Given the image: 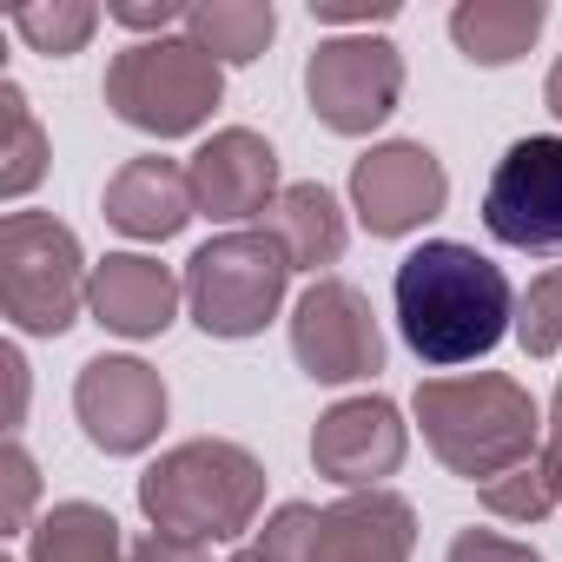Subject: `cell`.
Here are the masks:
<instances>
[{
    "mask_svg": "<svg viewBox=\"0 0 562 562\" xmlns=\"http://www.w3.org/2000/svg\"><path fill=\"white\" fill-rule=\"evenodd\" d=\"M542 21H549L542 0H463V8L450 14V41L476 67H509V60L529 54Z\"/></svg>",
    "mask_w": 562,
    "mask_h": 562,
    "instance_id": "obj_18",
    "label": "cell"
},
{
    "mask_svg": "<svg viewBox=\"0 0 562 562\" xmlns=\"http://www.w3.org/2000/svg\"><path fill=\"white\" fill-rule=\"evenodd\" d=\"M8 476H14V509H8V522L21 529V516H27V496H34V463H27V450H21V443H8Z\"/></svg>",
    "mask_w": 562,
    "mask_h": 562,
    "instance_id": "obj_31",
    "label": "cell"
},
{
    "mask_svg": "<svg viewBox=\"0 0 562 562\" xmlns=\"http://www.w3.org/2000/svg\"><path fill=\"white\" fill-rule=\"evenodd\" d=\"M292 258L265 225L258 232H225L192 251L186 265V305L212 338H258L271 312L285 305Z\"/></svg>",
    "mask_w": 562,
    "mask_h": 562,
    "instance_id": "obj_6",
    "label": "cell"
},
{
    "mask_svg": "<svg viewBox=\"0 0 562 562\" xmlns=\"http://www.w3.org/2000/svg\"><path fill=\"white\" fill-rule=\"evenodd\" d=\"M411 542H417L411 503L391 490H358V496L318 509L305 562H411Z\"/></svg>",
    "mask_w": 562,
    "mask_h": 562,
    "instance_id": "obj_14",
    "label": "cell"
},
{
    "mask_svg": "<svg viewBox=\"0 0 562 562\" xmlns=\"http://www.w3.org/2000/svg\"><path fill=\"white\" fill-rule=\"evenodd\" d=\"M391 299H397V331L404 345L430 364V371H457L476 364L503 345L509 318H516V292L496 258H483L463 238H424L397 278H391Z\"/></svg>",
    "mask_w": 562,
    "mask_h": 562,
    "instance_id": "obj_1",
    "label": "cell"
},
{
    "mask_svg": "<svg viewBox=\"0 0 562 562\" xmlns=\"http://www.w3.org/2000/svg\"><path fill=\"white\" fill-rule=\"evenodd\" d=\"M483 225L509 251H562V133H529L496 159Z\"/></svg>",
    "mask_w": 562,
    "mask_h": 562,
    "instance_id": "obj_8",
    "label": "cell"
},
{
    "mask_svg": "<svg viewBox=\"0 0 562 562\" xmlns=\"http://www.w3.org/2000/svg\"><path fill=\"white\" fill-rule=\"evenodd\" d=\"M258 225L285 245L292 271H325V265H338V258H345V238H351V225H345V212H338V199H331L325 186H285Z\"/></svg>",
    "mask_w": 562,
    "mask_h": 562,
    "instance_id": "obj_17",
    "label": "cell"
},
{
    "mask_svg": "<svg viewBox=\"0 0 562 562\" xmlns=\"http://www.w3.org/2000/svg\"><path fill=\"white\" fill-rule=\"evenodd\" d=\"M87 265H80V238L47 218V212H8L0 225V305L8 318L34 338H60L80 305H87Z\"/></svg>",
    "mask_w": 562,
    "mask_h": 562,
    "instance_id": "obj_5",
    "label": "cell"
},
{
    "mask_svg": "<svg viewBox=\"0 0 562 562\" xmlns=\"http://www.w3.org/2000/svg\"><path fill=\"white\" fill-rule=\"evenodd\" d=\"M397 8H331V0H312V21H325V27H378Z\"/></svg>",
    "mask_w": 562,
    "mask_h": 562,
    "instance_id": "obj_30",
    "label": "cell"
},
{
    "mask_svg": "<svg viewBox=\"0 0 562 562\" xmlns=\"http://www.w3.org/2000/svg\"><path fill=\"white\" fill-rule=\"evenodd\" d=\"M292 358L318 384H351L384 371V331L371 318V299L345 278H318L292 312Z\"/></svg>",
    "mask_w": 562,
    "mask_h": 562,
    "instance_id": "obj_9",
    "label": "cell"
},
{
    "mask_svg": "<svg viewBox=\"0 0 562 562\" xmlns=\"http://www.w3.org/2000/svg\"><path fill=\"white\" fill-rule=\"evenodd\" d=\"M450 562H542V555L522 549V542H509V536H496V529H463L450 542Z\"/></svg>",
    "mask_w": 562,
    "mask_h": 562,
    "instance_id": "obj_26",
    "label": "cell"
},
{
    "mask_svg": "<svg viewBox=\"0 0 562 562\" xmlns=\"http://www.w3.org/2000/svg\"><path fill=\"white\" fill-rule=\"evenodd\" d=\"M0 120H8V133H0V159H8V166H0V192H8V199H21L34 179H41V126H34V113H27V93L8 80V87H0Z\"/></svg>",
    "mask_w": 562,
    "mask_h": 562,
    "instance_id": "obj_21",
    "label": "cell"
},
{
    "mask_svg": "<svg viewBox=\"0 0 562 562\" xmlns=\"http://www.w3.org/2000/svg\"><path fill=\"white\" fill-rule=\"evenodd\" d=\"M93 27H100V8H87V0H74V8H21V14H14V34H21L34 54H47V60L80 54Z\"/></svg>",
    "mask_w": 562,
    "mask_h": 562,
    "instance_id": "obj_22",
    "label": "cell"
},
{
    "mask_svg": "<svg viewBox=\"0 0 562 562\" xmlns=\"http://www.w3.org/2000/svg\"><path fill=\"white\" fill-rule=\"evenodd\" d=\"M351 205H358L371 238H404V232L430 225L450 205V179H443L430 146L391 139V146H371L351 166Z\"/></svg>",
    "mask_w": 562,
    "mask_h": 562,
    "instance_id": "obj_10",
    "label": "cell"
},
{
    "mask_svg": "<svg viewBox=\"0 0 562 562\" xmlns=\"http://www.w3.org/2000/svg\"><path fill=\"white\" fill-rule=\"evenodd\" d=\"M100 93H106V106L126 126H139L153 139H186V133H199L212 120V106L225 93V74H218V60L199 41L159 34V41L120 47L106 60V87Z\"/></svg>",
    "mask_w": 562,
    "mask_h": 562,
    "instance_id": "obj_4",
    "label": "cell"
},
{
    "mask_svg": "<svg viewBox=\"0 0 562 562\" xmlns=\"http://www.w3.org/2000/svg\"><path fill=\"white\" fill-rule=\"evenodd\" d=\"M312 463H318V476H331L345 490H378L404 463L397 404L391 397H345L338 411H325L312 430Z\"/></svg>",
    "mask_w": 562,
    "mask_h": 562,
    "instance_id": "obj_13",
    "label": "cell"
},
{
    "mask_svg": "<svg viewBox=\"0 0 562 562\" xmlns=\"http://www.w3.org/2000/svg\"><path fill=\"white\" fill-rule=\"evenodd\" d=\"M179 278L159 265V258H139V251H113L100 271H93V285H87V305L106 331L120 338H159L179 312Z\"/></svg>",
    "mask_w": 562,
    "mask_h": 562,
    "instance_id": "obj_15",
    "label": "cell"
},
{
    "mask_svg": "<svg viewBox=\"0 0 562 562\" xmlns=\"http://www.w3.org/2000/svg\"><path fill=\"white\" fill-rule=\"evenodd\" d=\"M542 100H549V113H555V120H562V60H555V67H549V87H542Z\"/></svg>",
    "mask_w": 562,
    "mask_h": 562,
    "instance_id": "obj_32",
    "label": "cell"
},
{
    "mask_svg": "<svg viewBox=\"0 0 562 562\" xmlns=\"http://www.w3.org/2000/svg\"><path fill=\"white\" fill-rule=\"evenodd\" d=\"M106 14H113L120 27H139V34H146V27H159V34H166V27H186V14H192V8H179V0H159V8H126V0H120V8H106Z\"/></svg>",
    "mask_w": 562,
    "mask_h": 562,
    "instance_id": "obj_27",
    "label": "cell"
},
{
    "mask_svg": "<svg viewBox=\"0 0 562 562\" xmlns=\"http://www.w3.org/2000/svg\"><path fill=\"white\" fill-rule=\"evenodd\" d=\"M516 345L529 358H555L562 351V265H549L542 278H529V292L516 305Z\"/></svg>",
    "mask_w": 562,
    "mask_h": 562,
    "instance_id": "obj_23",
    "label": "cell"
},
{
    "mask_svg": "<svg viewBox=\"0 0 562 562\" xmlns=\"http://www.w3.org/2000/svg\"><path fill=\"white\" fill-rule=\"evenodd\" d=\"M305 100L312 113L358 139L371 126H384L404 100V54L391 41H371V34H338V41H318V54L305 60Z\"/></svg>",
    "mask_w": 562,
    "mask_h": 562,
    "instance_id": "obj_7",
    "label": "cell"
},
{
    "mask_svg": "<svg viewBox=\"0 0 562 562\" xmlns=\"http://www.w3.org/2000/svg\"><path fill=\"white\" fill-rule=\"evenodd\" d=\"M192 172L159 159V153H139L126 159L113 179H106V225H120L126 238H172L186 218H192Z\"/></svg>",
    "mask_w": 562,
    "mask_h": 562,
    "instance_id": "obj_16",
    "label": "cell"
},
{
    "mask_svg": "<svg viewBox=\"0 0 562 562\" xmlns=\"http://www.w3.org/2000/svg\"><path fill=\"white\" fill-rule=\"evenodd\" d=\"M34 562H120V522L93 503H60L34 529Z\"/></svg>",
    "mask_w": 562,
    "mask_h": 562,
    "instance_id": "obj_20",
    "label": "cell"
},
{
    "mask_svg": "<svg viewBox=\"0 0 562 562\" xmlns=\"http://www.w3.org/2000/svg\"><path fill=\"white\" fill-rule=\"evenodd\" d=\"M278 34V14L265 0H205V8L186 14V41H199L218 67H245L271 47Z\"/></svg>",
    "mask_w": 562,
    "mask_h": 562,
    "instance_id": "obj_19",
    "label": "cell"
},
{
    "mask_svg": "<svg viewBox=\"0 0 562 562\" xmlns=\"http://www.w3.org/2000/svg\"><path fill=\"white\" fill-rule=\"evenodd\" d=\"M312 529H318V509L312 503H285L232 562H305L312 555Z\"/></svg>",
    "mask_w": 562,
    "mask_h": 562,
    "instance_id": "obj_24",
    "label": "cell"
},
{
    "mask_svg": "<svg viewBox=\"0 0 562 562\" xmlns=\"http://www.w3.org/2000/svg\"><path fill=\"white\" fill-rule=\"evenodd\" d=\"M192 205L218 225H238V218H265L271 199L285 192L278 186V153L251 133V126H225L212 133L199 153H192Z\"/></svg>",
    "mask_w": 562,
    "mask_h": 562,
    "instance_id": "obj_12",
    "label": "cell"
},
{
    "mask_svg": "<svg viewBox=\"0 0 562 562\" xmlns=\"http://www.w3.org/2000/svg\"><path fill=\"white\" fill-rule=\"evenodd\" d=\"M258 503H265L258 457L238 450V443H218V437L179 443L139 476V509L153 516V529L179 536V542H199V549L245 536Z\"/></svg>",
    "mask_w": 562,
    "mask_h": 562,
    "instance_id": "obj_3",
    "label": "cell"
},
{
    "mask_svg": "<svg viewBox=\"0 0 562 562\" xmlns=\"http://www.w3.org/2000/svg\"><path fill=\"white\" fill-rule=\"evenodd\" d=\"M126 562H205V549H199V542H179V536H159V529H153V536H146V542H139Z\"/></svg>",
    "mask_w": 562,
    "mask_h": 562,
    "instance_id": "obj_28",
    "label": "cell"
},
{
    "mask_svg": "<svg viewBox=\"0 0 562 562\" xmlns=\"http://www.w3.org/2000/svg\"><path fill=\"white\" fill-rule=\"evenodd\" d=\"M542 476H549V490H555V503H562V384H555V411H549V437H542Z\"/></svg>",
    "mask_w": 562,
    "mask_h": 562,
    "instance_id": "obj_29",
    "label": "cell"
},
{
    "mask_svg": "<svg viewBox=\"0 0 562 562\" xmlns=\"http://www.w3.org/2000/svg\"><path fill=\"white\" fill-rule=\"evenodd\" d=\"M74 411H80V430L93 450L106 457H133L159 437L166 424V384L153 364L139 358H93L80 364V384H74Z\"/></svg>",
    "mask_w": 562,
    "mask_h": 562,
    "instance_id": "obj_11",
    "label": "cell"
},
{
    "mask_svg": "<svg viewBox=\"0 0 562 562\" xmlns=\"http://www.w3.org/2000/svg\"><path fill=\"white\" fill-rule=\"evenodd\" d=\"M483 509L503 522H542L555 509V490H549L542 463H522V470H503L496 483H483Z\"/></svg>",
    "mask_w": 562,
    "mask_h": 562,
    "instance_id": "obj_25",
    "label": "cell"
},
{
    "mask_svg": "<svg viewBox=\"0 0 562 562\" xmlns=\"http://www.w3.org/2000/svg\"><path fill=\"white\" fill-rule=\"evenodd\" d=\"M417 424H424V443L457 476H470L476 490L496 483L503 470H522L536 437H542V417H536L529 391L516 378H496V371L417 384Z\"/></svg>",
    "mask_w": 562,
    "mask_h": 562,
    "instance_id": "obj_2",
    "label": "cell"
}]
</instances>
